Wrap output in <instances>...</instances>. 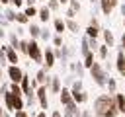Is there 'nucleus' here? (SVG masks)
<instances>
[{"label": "nucleus", "mask_w": 125, "mask_h": 117, "mask_svg": "<svg viewBox=\"0 0 125 117\" xmlns=\"http://www.w3.org/2000/svg\"><path fill=\"white\" fill-rule=\"evenodd\" d=\"M92 113H94V117H117L119 115V109H117L115 98L111 94H100L94 99Z\"/></svg>", "instance_id": "f257e3e1"}, {"label": "nucleus", "mask_w": 125, "mask_h": 117, "mask_svg": "<svg viewBox=\"0 0 125 117\" xmlns=\"http://www.w3.org/2000/svg\"><path fill=\"white\" fill-rule=\"evenodd\" d=\"M90 78L94 80V84H96V86L105 88V82H107L109 74H107V70L102 66V62H94V66L90 68Z\"/></svg>", "instance_id": "f03ea898"}, {"label": "nucleus", "mask_w": 125, "mask_h": 117, "mask_svg": "<svg viewBox=\"0 0 125 117\" xmlns=\"http://www.w3.org/2000/svg\"><path fill=\"white\" fill-rule=\"evenodd\" d=\"M27 57L33 62L43 64V49H41V45H39L37 39H29V43H27Z\"/></svg>", "instance_id": "7ed1b4c3"}, {"label": "nucleus", "mask_w": 125, "mask_h": 117, "mask_svg": "<svg viewBox=\"0 0 125 117\" xmlns=\"http://www.w3.org/2000/svg\"><path fill=\"white\" fill-rule=\"evenodd\" d=\"M6 74H8V80H10L12 84H20L25 72H23V68H21L20 64H8Z\"/></svg>", "instance_id": "20e7f679"}, {"label": "nucleus", "mask_w": 125, "mask_h": 117, "mask_svg": "<svg viewBox=\"0 0 125 117\" xmlns=\"http://www.w3.org/2000/svg\"><path fill=\"white\" fill-rule=\"evenodd\" d=\"M35 96H37V101H39V107L45 111L49 109V86H39L35 90Z\"/></svg>", "instance_id": "39448f33"}, {"label": "nucleus", "mask_w": 125, "mask_h": 117, "mask_svg": "<svg viewBox=\"0 0 125 117\" xmlns=\"http://www.w3.org/2000/svg\"><path fill=\"white\" fill-rule=\"evenodd\" d=\"M55 60H57L55 49H53V47H45V49H43V68H45V70H51V68L55 66Z\"/></svg>", "instance_id": "423d86ee"}, {"label": "nucleus", "mask_w": 125, "mask_h": 117, "mask_svg": "<svg viewBox=\"0 0 125 117\" xmlns=\"http://www.w3.org/2000/svg\"><path fill=\"white\" fill-rule=\"evenodd\" d=\"M115 68H117L119 76L125 78V51H123V49H117V55H115Z\"/></svg>", "instance_id": "0eeeda50"}, {"label": "nucleus", "mask_w": 125, "mask_h": 117, "mask_svg": "<svg viewBox=\"0 0 125 117\" xmlns=\"http://www.w3.org/2000/svg\"><path fill=\"white\" fill-rule=\"evenodd\" d=\"M2 49H4V53H6L8 64H18V62H20V53H18L14 47H10V45H2Z\"/></svg>", "instance_id": "6e6552de"}, {"label": "nucleus", "mask_w": 125, "mask_h": 117, "mask_svg": "<svg viewBox=\"0 0 125 117\" xmlns=\"http://www.w3.org/2000/svg\"><path fill=\"white\" fill-rule=\"evenodd\" d=\"M20 86H21V92H23V96H25V98H29V96H33V94H35V90L31 88V76H29V74H23V78H21Z\"/></svg>", "instance_id": "1a4fd4ad"}, {"label": "nucleus", "mask_w": 125, "mask_h": 117, "mask_svg": "<svg viewBox=\"0 0 125 117\" xmlns=\"http://www.w3.org/2000/svg\"><path fill=\"white\" fill-rule=\"evenodd\" d=\"M47 72H49V70H45L43 66H41V68L35 72V76H33V78H35V82H37L39 86H49V82H51V76H49Z\"/></svg>", "instance_id": "9d476101"}, {"label": "nucleus", "mask_w": 125, "mask_h": 117, "mask_svg": "<svg viewBox=\"0 0 125 117\" xmlns=\"http://www.w3.org/2000/svg\"><path fill=\"white\" fill-rule=\"evenodd\" d=\"M61 90H62V78L61 76H51V82H49V92L51 94H61Z\"/></svg>", "instance_id": "9b49d317"}, {"label": "nucleus", "mask_w": 125, "mask_h": 117, "mask_svg": "<svg viewBox=\"0 0 125 117\" xmlns=\"http://www.w3.org/2000/svg\"><path fill=\"white\" fill-rule=\"evenodd\" d=\"M59 101H61V105H62V107H64V105H68V103H74L72 94H70V88L62 86V90H61V94H59Z\"/></svg>", "instance_id": "f8f14e48"}, {"label": "nucleus", "mask_w": 125, "mask_h": 117, "mask_svg": "<svg viewBox=\"0 0 125 117\" xmlns=\"http://www.w3.org/2000/svg\"><path fill=\"white\" fill-rule=\"evenodd\" d=\"M80 111L78 109V103H68L62 107V117H80Z\"/></svg>", "instance_id": "ddd939ff"}, {"label": "nucleus", "mask_w": 125, "mask_h": 117, "mask_svg": "<svg viewBox=\"0 0 125 117\" xmlns=\"http://www.w3.org/2000/svg\"><path fill=\"white\" fill-rule=\"evenodd\" d=\"M102 39H104V45H107L109 49L115 47V37H113V31L111 29H102Z\"/></svg>", "instance_id": "4468645a"}, {"label": "nucleus", "mask_w": 125, "mask_h": 117, "mask_svg": "<svg viewBox=\"0 0 125 117\" xmlns=\"http://www.w3.org/2000/svg\"><path fill=\"white\" fill-rule=\"evenodd\" d=\"M53 29H55V35H62L66 31V23L62 18H55L53 20Z\"/></svg>", "instance_id": "2eb2a0df"}, {"label": "nucleus", "mask_w": 125, "mask_h": 117, "mask_svg": "<svg viewBox=\"0 0 125 117\" xmlns=\"http://www.w3.org/2000/svg\"><path fill=\"white\" fill-rule=\"evenodd\" d=\"M27 33H29V39H37V41H39V37H41V25L31 21V23L27 25Z\"/></svg>", "instance_id": "dca6fc26"}, {"label": "nucleus", "mask_w": 125, "mask_h": 117, "mask_svg": "<svg viewBox=\"0 0 125 117\" xmlns=\"http://www.w3.org/2000/svg\"><path fill=\"white\" fill-rule=\"evenodd\" d=\"M70 70L74 72V76L76 78H80L82 80V76H84V72H86V68H84V62L82 60H78V62H70Z\"/></svg>", "instance_id": "f3484780"}, {"label": "nucleus", "mask_w": 125, "mask_h": 117, "mask_svg": "<svg viewBox=\"0 0 125 117\" xmlns=\"http://www.w3.org/2000/svg\"><path fill=\"white\" fill-rule=\"evenodd\" d=\"M70 94H72V99H74V103H78V105H82V103H86L88 101V94L82 90V92H72L70 90Z\"/></svg>", "instance_id": "a211bd4d"}, {"label": "nucleus", "mask_w": 125, "mask_h": 117, "mask_svg": "<svg viewBox=\"0 0 125 117\" xmlns=\"http://www.w3.org/2000/svg\"><path fill=\"white\" fill-rule=\"evenodd\" d=\"M37 18H39V21H43V23H47V21L51 20V10L47 8V4L39 8V14H37Z\"/></svg>", "instance_id": "6ab92c4d"}, {"label": "nucleus", "mask_w": 125, "mask_h": 117, "mask_svg": "<svg viewBox=\"0 0 125 117\" xmlns=\"http://www.w3.org/2000/svg\"><path fill=\"white\" fill-rule=\"evenodd\" d=\"M84 35H86V37H90V39H98V37L102 35V29H100L98 25H88Z\"/></svg>", "instance_id": "aec40b11"}, {"label": "nucleus", "mask_w": 125, "mask_h": 117, "mask_svg": "<svg viewBox=\"0 0 125 117\" xmlns=\"http://www.w3.org/2000/svg\"><path fill=\"white\" fill-rule=\"evenodd\" d=\"M92 49H90V39L86 37V35H82V39H80V55H82V58L90 53Z\"/></svg>", "instance_id": "412c9836"}, {"label": "nucleus", "mask_w": 125, "mask_h": 117, "mask_svg": "<svg viewBox=\"0 0 125 117\" xmlns=\"http://www.w3.org/2000/svg\"><path fill=\"white\" fill-rule=\"evenodd\" d=\"M2 99H4V107H6V111H8V113H14V94L8 92Z\"/></svg>", "instance_id": "4be33fe9"}, {"label": "nucleus", "mask_w": 125, "mask_h": 117, "mask_svg": "<svg viewBox=\"0 0 125 117\" xmlns=\"http://www.w3.org/2000/svg\"><path fill=\"white\" fill-rule=\"evenodd\" d=\"M82 62H84V68H86V70H90V68L94 66V62H96V53H94V51H90V53L82 58Z\"/></svg>", "instance_id": "5701e85b"}, {"label": "nucleus", "mask_w": 125, "mask_h": 117, "mask_svg": "<svg viewBox=\"0 0 125 117\" xmlns=\"http://www.w3.org/2000/svg\"><path fill=\"white\" fill-rule=\"evenodd\" d=\"M100 10H102V14L104 16H111V12H113V6H111V2L109 0H100Z\"/></svg>", "instance_id": "b1692460"}, {"label": "nucleus", "mask_w": 125, "mask_h": 117, "mask_svg": "<svg viewBox=\"0 0 125 117\" xmlns=\"http://www.w3.org/2000/svg\"><path fill=\"white\" fill-rule=\"evenodd\" d=\"M6 37H8V45H10V47H14V49H18V45H20V35H18V33H14V31H8V33H6Z\"/></svg>", "instance_id": "393cba45"}, {"label": "nucleus", "mask_w": 125, "mask_h": 117, "mask_svg": "<svg viewBox=\"0 0 125 117\" xmlns=\"http://www.w3.org/2000/svg\"><path fill=\"white\" fill-rule=\"evenodd\" d=\"M105 88H107V94L115 96V94H117V80H115L113 76H109L107 82H105Z\"/></svg>", "instance_id": "a878e982"}, {"label": "nucleus", "mask_w": 125, "mask_h": 117, "mask_svg": "<svg viewBox=\"0 0 125 117\" xmlns=\"http://www.w3.org/2000/svg\"><path fill=\"white\" fill-rule=\"evenodd\" d=\"M113 98H115V103H117L119 113H123V115H125V94H115Z\"/></svg>", "instance_id": "bb28decb"}, {"label": "nucleus", "mask_w": 125, "mask_h": 117, "mask_svg": "<svg viewBox=\"0 0 125 117\" xmlns=\"http://www.w3.org/2000/svg\"><path fill=\"white\" fill-rule=\"evenodd\" d=\"M16 23H18V25H29L31 21H29V18L23 14V10H20V12L16 14Z\"/></svg>", "instance_id": "cd10ccee"}, {"label": "nucleus", "mask_w": 125, "mask_h": 117, "mask_svg": "<svg viewBox=\"0 0 125 117\" xmlns=\"http://www.w3.org/2000/svg\"><path fill=\"white\" fill-rule=\"evenodd\" d=\"M96 55H98V58H100V60H107V57H109V47H107V45H104V43H102V45H100V49H98V53H96Z\"/></svg>", "instance_id": "c85d7f7f"}, {"label": "nucleus", "mask_w": 125, "mask_h": 117, "mask_svg": "<svg viewBox=\"0 0 125 117\" xmlns=\"http://www.w3.org/2000/svg\"><path fill=\"white\" fill-rule=\"evenodd\" d=\"M64 23H66V29H68V31H72V33H78V31H80V25H78L76 20H66V18H64Z\"/></svg>", "instance_id": "c756f323"}, {"label": "nucleus", "mask_w": 125, "mask_h": 117, "mask_svg": "<svg viewBox=\"0 0 125 117\" xmlns=\"http://www.w3.org/2000/svg\"><path fill=\"white\" fill-rule=\"evenodd\" d=\"M23 107H25V99H23V96H14V113L20 111V109H23Z\"/></svg>", "instance_id": "7c9ffc66"}, {"label": "nucleus", "mask_w": 125, "mask_h": 117, "mask_svg": "<svg viewBox=\"0 0 125 117\" xmlns=\"http://www.w3.org/2000/svg\"><path fill=\"white\" fill-rule=\"evenodd\" d=\"M23 14L29 18V21H31V18H35L37 14H39V8H35V6H25L23 8Z\"/></svg>", "instance_id": "2f4dec72"}, {"label": "nucleus", "mask_w": 125, "mask_h": 117, "mask_svg": "<svg viewBox=\"0 0 125 117\" xmlns=\"http://www.w3.org/2000/svg\"><path fill=\"white\" fill-rule=\"evenodd\" d=\"M16 14H18V10H16V8H10V6H8V8L4 10V16H6V20H8L10 23H12V21H16Z\"/></svg>", "instance_id": "473e14b6"}, {"label": "nucleus", "mask_w": 125, "mask_h": 117, "mask_svg": "<svg viewBox=\"0 0 125 117\" xmlns=\"http://www.w3.org/2000/svg\"><path fill=\"white\" fill-rule=\"evenodd\" d=\"M27 43H29V39H20V45H18V53L20 55H27Z\"/></svg>", "instance_id": "72a5a7b5"}, {"label": "nucleus", "mask_w": 125, "mask_h": 117, "mask_svg": "<svg viewBox=\"0 0 125 117\" xmlns=\"http://www.w3.org/2000/svg\"><path fill=\"white\" fill-rule=\"evenodd\" d=\"M41 41H51L53 39V33L47 29V27H41V37H39Z\"/></svg>", "instance_id": "f704fd0d"}, {"label": "nucleus", "mask_w": 125, "mask_h": 117, "mask_svg": "<svg viewBox=\"0 0 125 117\" xmlns=\"http://www.w3.org/2000/svg\"><path fill=\"white\" fill-rule=\"evenodd\" d=\"M51 41H53V47H55V49H61V47L64 45L62 35H53V39H51Z\"/></svg>", "instance_id": "c9c22d12"}, {"label": "nucleus", "mask_w": 125, "mask_h": 117, "mask_svg": "<svg viewBox=\"0 0 125 117\" xmlns=\"http://www.w3.org/2000/svg\"><path fill=\"white\" fill-rule=\"evenodd\" d=\"M10 92H12L14 96H23V92H21V86H20V84H12V82H10Z\"/></svg>", "instance_id": "e433bc0d"}, {"label": "nucleus", "mask_w": 125, "mask_h": 117, "mask_svg": "<svg viewBox=\"0 0 125 117\" xmlns=\"http://www.w3.org/2000/svg\"><path fill=\"white\" fill-rule=\"evenodd\" d=\"M47 8H49L51 12H57V10L61 8V2H59V0H47Z\"/></svg>", "instance_id": "4c0bfd02"}, {"label": "nucleus", "mask_w": 125, "mask_h": 117, "mask_svg": "<svg viewBox=\"0 0 125 117\" xmlns=\"http://www.w3.org/2000/svg\"><path fill=\"white\" fill-rule=\"evenodd\" d=\"M68 8L78 14V12H80V2H78V0H70V2H68Z\"/></svg>", "instance_id": "58836bf2"}, {"label": "nucleus", "mask_w": 125, "mask_h": 117, "mask_svg": "<svg viewBox=\"0 0 125 117\" xmlns=\"http://www.w3.org/2000/svg\"><path fill=\"white\" fill-rule=\"evenodd\" d=\"M10 4H12V8H16V10L20 12V8L25 4V0H10Z\"/></svg>", "instance_id": "ea45409f"}, {"label": "nucleus", "mask_w": 125, "mask_h": 117, "mask_svg": "<svg viewBox=\"0 0 125 117\" xmlns=\"http://www.w3.org/2000/svg\"><path fill=\"white\" fill-rule=\"evenodd\" d=\"M8 25H10V21L6 20V16H4V14H0V27H4V29H6Z\"/></svg>", "instance_id": "a19ab883"}, {"label": "nucleus", "mask_w": 125, "mask_h": 117, "mask_svg": "<svg viewBox=\"0 0 125 117\" xmlns=\"http://www.w3.org/2000/svg\"><path fill=\"white\" fill-rule=\"evenodd\" d=\"M80 117H94V113H92L90 109H82V111H80Z\"/></svg>", "instance_id": "79ce46f5"}, {"label": "nucleus", "mask_w": 125, "mask_h": 117, "mask_svg": "<svg viewBox=\"0 0 125 117\" xmlns=\"http://www.w3.org/2000/svg\"><path fill=\"white\" fill-rule=\"evenodd\" d=\"M14 115H16V117H29V113H27L25 109H20V111H16Z\"/></svg>", "instance_id": "37998d69"}, {"label": "nucleus", "mask_w": 125, "mask_h": 117, "mask_svg": "<svg viewBox=\"0 0 125 117\" xmlns=\"http://www.w3.org/2000/svg\"><path fill=\"white\" fill-rule=\"evenodd\" d=\"M90 25H98V27H100V21H98V18H96L94 14L90 16Z\"/></svg>", "instance_id": "c03bdc74"}, {"label": "nucleus", "mask_w": 125, "mask_h": 117, "mask_svg": "<svg viewBox=\"0 0 125 117\" xmlns=\"http://www.w3.org/2000/svg\"><path fill=\"white\" fill-rule=\"evenodd\" d=\"M119 49H123V51H125V31L121 33V39H119Z\"/></svg>", "instance_id": "a18cd8bd"}, {"label": "nucleus", "mask_w": 125, "mask_h": 117, "mask_svg": "<svg viewBox=\"0 0 125 117\" xmlns=\"http://www.w3.org/2000/svg\"><path fill=\"white\" fill-rule=\"evenodd\" d=\"M51 117H62V111H59V109H53Z\"/></svg>", "instance_id": "49530a36"}, {"label": "nucleus", "mask_w": 125, "mask_h": 117, "mask_svg": "<svg viewBox=\"0 0 125 117\" xmlns=\"http://www.w3.org/2000/svg\"><path fill=\"white\" fill-rule=\"evenodd\" d=\"M119 10H121V16H123V20H125V2L119 4Z\"/></svg>", "instance_id": "de8ad7c7"}, {"label": "nucleus", "mask_w": 125, "mask_h": 117, "mask_svg": "<svg viewBox=\"0 0 125 117\" xmlns=\"http://www.w3.org/2000/svg\"><path fill=\"white\" fill-rule=\"evenodd\" d=\"M6 33H8V31H6V29H4V27H0V41H2V39H4V37H6Z\"/></svg>", "instance_id": "09e8293b"}, {"label": "nucleus", "mask_w": 125, "mask_h": 117, "mask_svg": "<svg viewBox=\"0 0 125 117\" xmlns=\"http://www.w3.org/2000/svg\"><path fill=\"white\" fill-rule=\"evenodd\" d=\"M37 0H25V6H35Z\"/></svg>", "instance_id": "8fccbe9b"}, {"label": "nucleus", "mask_w": 125, "mask_h": 117, "mask_svg": "<svg viewBox=\"0 0 125 117\" xmlns=\"http://www.w3.org/2000/svg\"><path fill=\"white\" fill-rule=\"evenodd\" d=\"M4 115H6V107H4V105H0V117H4Z\"/></svg>", "instance_id": "3c124183"}, {"label": "nucleus", "mask_w": 125, "mask_h": 117, "mask_svg": "<svg viewBox=\"0 0 125 117\" xmlns=\"http://www.w3.org/2000/svg\"><path fill=\"white\" fill-rule=\"evenodd\" d=\"M35 117H47V111H37V115Z\"/></svg>", "instance_id": "603ef678"}, {"label": "nucleus", "mask_w": 125, "mask_h": 117, "mask_svg": "<svg viewBox=\"0 0 125 117\" xmlns=\"http://www.w3.org/2000/svg\"><path fill=\"white\" fill-rule=\"evenodd\" d=\"M90 2H92V6H94V8H96V6H100V0H90Z\"/></svg>", "instance_id": "864d4df0"}, {"label": "nucleus", "mask_w": 125, "mask_h": 117, "mask_svg": "<svg viewBox=\"0 0 125 117\" xmlns=\"http://www.w3.org/2000/svg\"><path fill=\"white\" fill-rule=\"evenodd\" d=\"M10 4V0H0V6H8Z\"/></svg>", "instance_id": "5fc2aeb1"}, {"label": "nucleus", "mask_w": 125, "mask_h": 117, "mask_svg": "<svg viewBox=\"0 0 125 117\" xmlns=\"http://www.w3.org/2000/svg\"><path fill=\"white\" fill-rule=\"evenodd\" d=\"M2 76H4V70H2V66H0V84H2V80H4Z\"/></svg>", "instance_id": "6e6d98bb"}, {"label": "nucleus", "mask_w": 125, "mask_h": 117, "mask_svg": "<svg viewBox=\"0 0 125 117\" xmlns=\"http://www.w3.org/2000/svg\"><path fill=\"white\" fill-rule=\"evenodd\" d=\"M59 2H61V4H68L70 0H59Z\"/></svg>", "instance_id": "4d7b16f0"}, {"label": "nucleus", "mask_w": 125, "mask_h": 117, "mask_svg": "<svg viewBox=\"0 0 125 117\" xmlns=\"http://www.w3.org/2000/svg\"><path fill=\"white\" fill-rule=\"evenodd\" d=\"M37 2H45V4H47V0H37Z\"/></svg>", "instance_id": "13d9d810"}, {"label": "nucleus", "mask_w": 125, "mask_h": 117, "mask_svg": "<svg viewBox=\"0 0 125 117\" xmlns=\"http://www.w3.org/2000/svg\"><path fill=\"white\" fill-rule=\"evenodd\" d=\"M0 53H2V45H0Z\"/></svg>", "instance_id": "bf43d9fd"}, {"label": "nucleus", "mask_w": 125, "mask_h": 117, "mask_svg": "<svg viewBox=\"0 0 125 117\" xmlns=\"http://www.w3.org/2000/svg\"><path fill=\"white\" fill-rule=\"evenodd\" d=\"M123 27H125V20H123Z\"/></svg>", "instance_id": "052dcab7"}]
</instances>
